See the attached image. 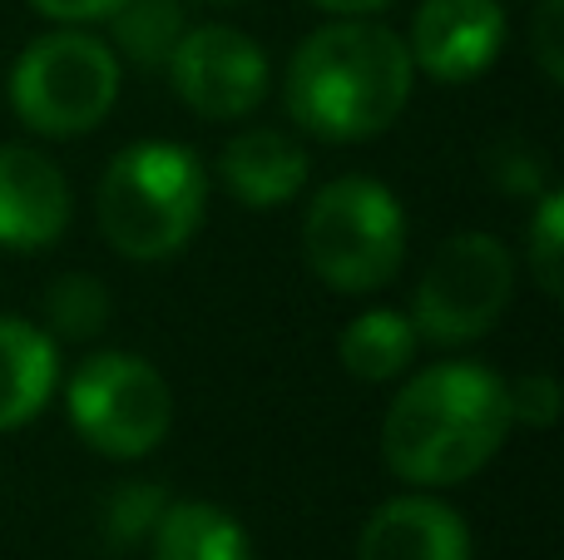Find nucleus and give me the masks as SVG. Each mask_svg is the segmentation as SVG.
I'll return each instance as SVG.
<instances>
[{"instance_id": "nucleus-14", "label": "nucleus", "mask_w": 564, "mask_h": 560, "mask_svg": "<svg viewBox=\"0 0 564 560\" xmlns=\"http://www.w3.org/2000/svg\"><path fill=\"white\" fill-rule=\"evenodd\" d=\"M149 536H154V560H253L248 531L214 502L164 506Z\"/></svg>"}, {"instance_id": "nucleus-23", "label": "nucleus", "mask_w": 564, "mask_h": 560, "mask_svg": "<svg viewBox=\"0 0 564 560\" xmlns=\"http://www.w3.org/2000/svg\"><path fill=\"white\" fill-rule=\"evenodd\" d=\"M317 10H327V15H377V10L397 6V0H312Z\"/></svg>"}, {"instance_id": "nucleus-8", "label": "nucleus", "mask_w": 564, "mask_h": 560, "mask_svg": "<svg viewBox=\"0 0 564 560\" xmlns=\"http://www.w3.org/2000/svg\"><path fill=\"white\" fill-rule=\"evenodd\" d=\"M164 65L178 99L204 119H243L268 95V55L234 25L184 30Z\"/></svg>"}, {"instance_id": "nucleus-1", "label": "nucleus", "mask_w": 564, "mask_h": 560, "mask_svg": "<svg viewBox=\"0 0 564 560\" xmlns=\"http://www.w3.org/2000/svg\"><path fill=\"white\" fill-rule=\"evenodd\" d=\"M510 387L480 363H441L397 392L381 422V452L401 482L460 486L506 446Z\"/></svg>"}, {"instance_id": "nucleus-3", "label": "nucleus", "mask_w": 564, "mask_h": 560, "mask_svg": "<svg viewBox=\"0 0 564 560\" xmlns=\"http://www.w3.org/2000/svg\"><path fill=\"white\" fill-rule=\"evenodd\" d=\"M208 208V174L174 139H139L109 159L99 179V228L124 258L154 263L198 234Z\"/></svg>"}, {"instance_id": "nucleus-21", "label": "nucleus", "mask_w": 564, "mask_h": 560, "mask_svg": "<svg viewBox=\"0 0 564 560\" xmlns=\"http://www.w3.org/2000/svg\"><path fill=\"white\" fill-rule=\"evenodd\" d=\"M560 15H564V0H540L535 55H540V69H545L550 79H564V30H560Z\"/></svg>"}, {"instance_id": "nucleus-13", "label": "nucleus", "mask_w": 564, "mask_h": 560, "mask_svg": "<svg viewBox=\"0 0 564 560\" xmlns=\"http://www.w3.org/2000/svg\"><path fill=\"white\" fill-rule=\"evenodd\" d=\"M55 337L25 317H0V432L40 417V407L55 392Z\"/></svg>"}, {"instance_id": "nucleus-12", "label": "nucleus", "mask_w": 564, "mask_h": 560, "mask_svg": "<svg viewBox=\"0 0 564 560\" xmlns=\"http://www.w3.org/2000/svg\"><path fill=\"white\" fill-rule=\"evenodd\" d=\"M218 174H224L228 194L248 208H278L302 194L307 184V154L297 139L282 129H243L224 144L218 154Z\"/></svg>"}, {"instance_id": "nucleus-15", "label": "nucleus", "mask_w": 564, "mask_h": 560, "mask_svg": "<svg viewBox=\"0 0 564 560\" xmlns=\"http://www.w3.org/2000/svg\"><path fill=\"white\" fill-rule=\"evenodd\" d=\"M337 353H341V367L357 383H391L416 357V327L401 313H391V308H371V313L351 317L341 327Z\"/></svg>"}, {"instance_id": "nucleus-10", "label": "nucleus", "mask_w": 564, "mask_h": 560, "mask_svg": "<svg viewBox=\"0 0 564 560\" xmlns=\"http://www.w3.org/2000/svg\"><path fill=\"white\" fill-rule=\"evenodd\" d=\"M69 224V184L40 149L0 144V248L35 254Z\"/></svg>"}, {"instance_id": "nucleus-7", "label": "nucleus", "mask_w": 564, "mask_h": 560, "mask_svg": "<svg viewBox=\"0 0 564 560\" xmlns=\"http://www.w3.org/2000/svg\"><path fill=\"white\" fill-rule=\"evenodd\" d=\"M516 288L510 248L496 234H456L416 283L411 327L431 343H470L500 323Z\"/></svg>"}, {"instance_id": "nucleus-5", "label": "nucleus", "mask_w": 564, "mask_h": 560, "mask_svg": "<svg viewBox=\"0 0 564 560\" xmlns=\"http://www.w3.org/2000/svg\"><path fill=\"white\" fill-rule=\"evenodd\" d=\"M119 99V60L75 30L40 35L10 65V105L35 134H89Z\"/></svg>"}, {"instance_id": "nucleus-9", "label": "nucleus", "mask_w": 564, "mask_h": 560, "mask_svg": "<svg viewBox=\"0 0 564 560\" xmlns=\"http://www.w3.org/2000/svg\"><path fill=\"white\" fill-rule=\"evenodd\" d=\"M506 45V10L496 0H426L411 20V65L441 85L486 75Z\"/></svg>"}, {"instance_id": "nucleus-6", "label": "nucleus", "mask_w": 564, "mask_h": 560, "mask_svg": "<svg viewBox=\"0 0 564 560\" xmlns=\"http://www.w3.org/2000/svg\"><path fill=\"white\" fill-rule=\"evenodd\" d=\"M69 422L115 462L149 456L169 437L174 392L154 363L134 353H95L69 377Z\"/></svg>"}, {"instance_id": "nucleus-22", "label": "nucleus", "mask_w": 564, "mask_h": 560, "mask_svg": "<svg viewBox=\"0 0 564 560\" xmlns=\"http://www.w3.org/2000/svg\"><path fill=\"white\" fill-rule=\"evenodd\" d=\"M40 15L65 20V25H85V20H109L124 0H30Z\"/></svg>"}, {"instance_id": "nucleus-2", "label": "nucleus", "mask_w": 564, "mask_h": 560, "mask_svg": "<svg viewBox=\"0 0 564 560\" xmlns=\"http://www.w3.org/2000/svg\"><path fill=\"white\" fill-rule=\"evenodd\" d=\"M411 50L397 30L371 20H337L312 30L288 65V115L332 144L377 139L411 99Z\"/></svg>"}, {"instance_id": "nucleus-20", "label": "nucleus", "mask_w": 564, "mask_h": 560, "mask_svg": "<svg viewBox=\"0 0 564 560\" xmlns=\"http://www.w3.org/2000/svg\"><path fill=\"white\" fill-rule=\"evenodd\" d=\"M560 402H564L560 383L550 373H530V377H520V383L510 387V417L525 422V427H555Z\"/></svg>"}, {"instance_id": "nucleus-19", "label": "nucleus", "mask_w": 564, "mask_h": 560, "mask_svg": "<svg viewBox=\"0 0 564 560\" xmlns=\"http://www.w3.org/2000/svg\"><path fill=\"white\" fill-rule=\"evenodd\" d=\"M159 511H164V492L159 486H129V492H115V502H109V536L115 541H134V536L154 531Z\"/></svg>"}, {"instance_id": "nucleus-18", "label": "nucleus", "mask_w": 564, "mask_h": 560, "mask_svg": "<svg viewBox=\"0 0 564 560\" xmlns=\"http://www.w3.org/2000/svg\"><path fill=\"white\" fill-rule=\"evenodd\" d=\"M525 263H530V273H535L540 293L560 298V278H564V194H560V189L540 194L535 218H530Z\"/></svg>"}, {"instance_id": "nucleus-16", "label": "nucleus", "mask_w": 564, "mask_h": 560, "mask_svg": "<svg viewBox=\"0 0 564 560\" xmlns=\"http://www.w3.org/2000/svg\"><path fill=\"white\" fill-rule=\"evenodd\" d=\"M109 20H115V45L139 65H164L169 50L184 35L178 0H124Z\"/></svg>"}, {"instance_id": "nucleus-17", "label": "nucleus", "mask_w": 564, "mask_h": 560, "mask_svg": "<svg viewBox=\"0 0 564 560\" xmlns=\"http://www.w3.org/2000/svg\"><path fill=\"white\" fill-rule=\"evenodd\" d=\"M45 323H50V333L69 337V343H85V337L105 333V323H109L105 283L89 273H65L45 293Z\"/></svg>"}, {"instance_id": "nucleus-11", "label": "nucleus", "mask_w": 564, "mask_h": 560, "mask_svg": "<svg viewBox=\"0 0 564 560\" xmlns=\"http://www.w3.org/2000/svg\"><path fill=\"white\" fill-rule=\"evenodd\" d=\"M357 560H470V531L436 496H397L367 516Z\"/></svg>"}, {"instance_id": "nucleus-4", "label": "nucleus", "mask_w": 564, "mask_h": 560, "mask_svg": "<svg viewBox=\"0 0 564 560\" xmlns=\"http://www.w3.org/2000/svg\"><path fill=\"white\" fill-rule=\"evenodd\" d=\"M302 248L312 273L337 293H377L401 273L406 258V214L397 194L367 174L332 179L317 189L302 218Z\"/></svg>"}]
</instances>
